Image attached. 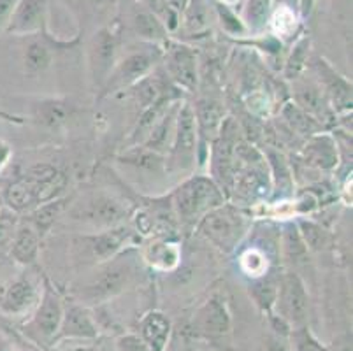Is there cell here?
Instances as JSON below:
<instances>
[{
    "instance_id": "obj_8",
    "label": "cell",
    "mask_w": 353,
    "mask_h": 351,
    "mask_svg": "<svg viewBox=\"0 0 353 351\" xmlns=\"http://www.w3.org/2000/svg\"><path fill=\"white\" fill-rule=\"evenodd\" d=\"M171 336V321L165 314L152 311L141 321V339L146 343L150 351H165Z\"/></svg>"
},
{
    "instance_id": "obj_11",
    "label": "cell",
    "mask_w": 353,
    "mask_h": 351,
    "mask_svg": "<svg viewBox=\"0 0 353 351\" xmlns=\"http://www.w3.org/2000/svg\"><path fill=\"white\" fill-rule=\"evenodd\" d=\"M62 318V302H60V299L57 297L51 290H46L43 302H41L39 311H37V317H35V325L39 328V332L46 337L54 336V334L60 330Z\"/></svg>"
},
{
    "instance_id": "obj_7",
    "label": "cell",
    "mask_w": 353,
    "mask_h": 351,
    "mask_svg": "<svg viewBox=\"0 0 353 351\" xmlns=\"http://www.w3.org/2000/svg\"><path fill=\"white\" fill-rule=\"evenodd\" d=\"M81 220L92 221L99 225H113L123 218V208L113 199L109 197H95L86 202L81 209L74 212Z\"/></svg>"
},
{
    "instance_id": "obj_1",
    "label": "cell",
    "mask_w": 353,
    "mask_h": 351,
    "mask_svg": "<svg viewBox=\"0 0 353 351\" xmlns=\"http://www.w3.org/2000/svg\"><path fill=\"white\" fill-rule=\"evenodd\" d=\"M223 195L211 179L194 178L176 192V208L185 221H192L202 212L220 208Z\"/></svg>"
},
{
    "instance_id": "obj_10",
    "label": "cell",
    "mask_w": 353,
    "mask_h": 351,
    "mask_svg": "<svg viewBox=\"0 0 353 351\" xmlns=\"http://www.w3.org/2000/svg\"><path fill=\"white\" fill-rule=\"evenodd\" d=\"M169 70L179 85L192 88L197 83V66H195L194 51L181 44L172 46L169 50Z\"/></svg>"
},
{
    "instance_id": "obj_6",
    "label": "cell",
    "mask_w": 353,
    "mask_h": 351,
    "mask_svg": "<svg viewBox=\"0 0 353 351\" xmlns=\"http://www.w3.org/2000/svg\"><path fill=\"white\" fill-rule=\"evenodd\" d=\"M128 278H130V269H128V265L114 263L113 267H108L105 270H102L101 276L86 288L85 295L94 302L113 297V295H117L118 292L123 290Z\"/></svg>"
},
{
    "instance_id": "obj_39",
    "label": "cell",
    "mask_w": 353,
    "mask_h": 351,
    "mask_svg": "<svg viewBox=\"0 0 353 351\" xmlns=\"http://www.w3.org/2000/svg\"><path fill=\"white\" fill-rule=\"evenodd\" d=\"M9 153H11V151H9V146H8V144L0 143V167L4 166L6 162H8Z\"/></svg>"
},
{
    "instance_id": "obj_12",
    "label": "cell",
    "mask_w": 353,
    "mask_h": 351,
    "mask_svg": "<svg viewBox=\"0 0 353 351\" xmlns=\"http://www.w3.org/2000/svg\"><path fill=\"white\" fill-rule=\"evenodd\" d=\"M236 127L232 121H227L225 125L221 123V135L220 141L214 148V170H216L218 178L223 179L230 178V169H232V154L234 146H236Z\"/></svg>"
},
{
    "instance_id": "obj_22",
    "label": "cell",
    "mask_w": 353,
    "mask_h": 351,
    "mask_svg": "<svg viewBox=\"0 0 353 351\" xmlns=\"http://www.w3.org/2000/svg\"><path fill=\"white\" fill-rule=\"evenodd\" d=\"M8 201L12 208L25 209L35 201V185L34 181H18L8 190Z\"/></svg>"
},
{
    "instance_id": "obj_5",
    "label": "cell",
    "mask_w": 353,
    "mask_h": 351,
    "mask_svg": "<svg viewBox=\"0 0 353 351\" xmlns=\"http://www.w3.org/2000/svg\"><path fill=\"white\" fill-rule=\"evenodd\" d=\"M195 111L190 106H185L178 116L174 143V162L179 167H190L195 157Z\"/></svg>"
},
{
    "instance_id": "obj_31",
    "label": "cell",
    "mask_w": 353,
    "mask_h": 351,
    "mask_svg": "<svg viewBox=\"0 0 353 351\" xmlns=\"http://www.w3.org/2000/svg\"><path fill=\"white\" fill-rule=\"evenodd\" d=\"M159 99H162V86H160L159 79H146L141 83L139 86V101L143 108H150L155 104Z\"/></svg>"
},
{
    "instance_id": "obj_36",
    "label": "cell",
    "mask_w": 353,
    "mask_h": 351,
    "mask_svg": "<svg viewBox=\"0 0 353 351\" xmlns=\"http://www.w3.org/2000/svg\"><path fill=\"white\" fill-rule=\"evenodd\" d=\"M18 0H0V30H6Z\"/></svg>"
},
{
    "instance_id": "obj_27",
    "label": "cell",
    "mask_w": 353,
    "mask_h": 351,
    "mask_svg": "<svg viewBox=\"0 0 353 351\" xmlns=\"http://www.w3.org/2000/svg\"><path fill=\"white\" fill-rule=\"evenodd\" d=\"M292 341V351H327L319 341L314 339L313 334L310 332V328L301 325L295 327L290 334Z\"/></svg>"
},
{
    "instance_id": "obj_35",
    "label": "cell",
    "mask_w": 353,
    "mask_h": 351,
    "mask_svg": "<svg viewBox=\"0 0 353 351\" xmlns=\"http://www.w3.org/2000/svg\"><path fill=\"white\" fill-rule=\"evenodd\" d=\"M60 209V202H54V205H44L43 209H41L39 212H37V225L39 227H48V225L51 223V220L54 218V214H57V211Z\"/></svg>"
},
{
    "instance_id": "obj_26",
    "label": "cell",
    "mask_w": 353,
    "mask_h": 351,
    "mask_svg": "<svg viewBox=\"0 0 353 351\" xmlns=\"http://www.w3.org/2000/svg\"><path fill=\"white\" fill-rule=\"evenodd\" d=\"M185 27L190 32H201L208 25L206 6L202 0H188L185 8Z\"/></svg>"
},
{
    "instance_id": "obj_25",
    "label": "cell",
    "mask_w": 353,
    "mask_h": 351,
    "mask_svg": "<svg viewBox=\"0 0 353 351\" xmlns=\"http://www.w3.org/2000/svg\"><path fill=\"white\" fill-rule=\"evenodd\" d=\"M252 295L260 309L269 311L274 305V302L278 301V286L271 279H260L253 285Z\"/></svg>"
},
{
    "instance_id": "obj_37",
    "label": "cell",
    "mask_w": 353,
    "mask_h": 351,
    "mask_svg": "<svg viewBox=\"0 0 353 351\" xmlns=\"http://www.w3.org/2000/svg\"><path fill=\"white\" fill-rule=\"evenodd\" d=\"M265 351H292V348L288 344H285L281 339H271L269 341Z\"/></svg>"
},
{
    "instance_id": "obj_21",
    "label": "cell",
    "mask_w": 353,
    "mask_h": 351,
    "mask_svg": "<svg viewBox=\"0 0 353 351\" xmlns=\"http://www.w3.org/2000/svg\"><path fill=\"white\" fill-rule=\"evenodd\" d=\"M271 0H248L246 4V23L250 30L260 32L268 25Z\"/></svg>"
},
{
    "instance_id": "obj_41",
    "label": "cell",
    "mask_w": 353,
    "mask_h": 351,
    "mask_svg": "<svg viewBox=\"0 0 353 351\" xmlns=\"http://www.w3.org/2000/svg\"><path fill=\"white\" fill-rule=\"evenodd\" d=\"M232 2H236V0H221V4H232Z\"/></svg>"
},
{
    "instance_id": "obj_40",
    "label": "cell",
    "mask_w": 353,
    "mask_h": 351,
    "mask_svg": "<svg viewBox=\"0 0 353 351\" xmlns=\"http://www.w3.org/2000/svg\"><path fill=\"white\" fill-rule=\"evenodd\" d=\"M314 0H301V6H303V12L304 14H310L311 8H313Z\"/></svg>"
},
{
    "instance_id": "obj_17",
    "label": "cell",
    "mask_w": 353,
    "mask_h": 351,
    "mask_svg": "<svg viewBox=\"0 0 353 351\" xmlns=\"http://www.w3.org/2000/svg\"><path fill=\"white\" fill-rule=\"evenodd\" d=\"M197 121L204 139H210L220 130L223 123V111L220 104L214 101H201L197 106Z\"/></svg>"
},
{
    "instance_id": "obj_20",
    "label": "cell",
    "mask_w": 353,
    "mask_h": 351,
    "mask_svg": "<svg viewBox=\"0 0 353 351\" xmlns=\"http://www.w3.org/2000/svg\"><path fill=\"white\" fill-rule=\"evenodd\" d=\"M12 255L20 263L34 262L35 255H37V236L30 227L20 228L18 236H16L14 248H12Z\"/></svg>"
},
{
    "instance_id": "obj_23",
    "label": "cell",
    "mask_w": 353,
    "mask_h": 351,
    "mask_svg": "<svg viewBox=\"0 0 353 351\" xmlns=\"http://www.w3.org/2000/svg\"><path fill=\"white\" fill-rule=\"evenodd\" d=\"M51 63V53L43 43L28 44L25 53V66L30 72H43Z\"/></svg>"
},
{
    "instance_id": "obj_13",
    "label": "cell",
    "mask_w": 353,
    "mask_h": 351,
    "mask_svg": "<svg viewBox=\"0 0 353 351\" xmlns=\"http://www.w3.org/2000/svg\"><path fill=\"white\" fill-rule=\"evenodd\" d=\"M153 66V57L146 51H141V53H132L130 57H127L123 62L120 63V67L117 69L114 74V86L121 88V86H127L130 83H136L137 79L144 76L148 70L152 69Z\"/></svg>"
},
{
    "instance_id": "obj_16",
    "label": "cell",
    "mask_w": 353,
    "mask_h": 351,
    "mask_svg": "<svg viewBox=\"0 0 353 351\" xmlns=\"http://www.w3.org/2000/svg\"><path fill=\"white\" fill-rule=\"evenodd\" d=\"M114 58V37L109 30H101L94 41V51H92V62H94L95 72L105 76L113 66Z\"/></svg>"
},
{
    "instance_id": "obj_2",
    "label": "cell",
    "mask_w": 353,
    "mask_h": 351,
    "mask_svg": "<svg viewBox=\"0 0 353 351\" xmlns=\"http://www.w3.org/2000/svg\"><path fill=\"white\" fill-rule=\"evenodd\" d=\"M201 230L208 239L218 244L221 250L229 251L243 236L245 223H243L239 214L232 212L230 209L216 208L204 217L201 223Z\"/></svg>"
},
{
    "instance_id": "obj_33",
    "label": "cell",
    "mask_w": 353,
    "mask_h": 351,
    "mask_svg": "<svg viewBox=\"0 0 353 351\" xmlns=\"http://www.w3.org/2000/svg\"><path fill=\"white\" fill-rule=\"evenodd\" d=\"M118 350L120 351H150V348L146 346L143 339L139 336H134V334H128L118 339Z\"/></svg>"
},
{
    "instance_id": "obj_9",
    "label": "cell",
    "mask_w": 353,
    "mask_h": 351,
    "mask_svg": "<svg viewBox=\"0 0 353 351\" xmlns=\"http://www.w3.org/2000/svg\"><path fill=\"white\" fill-rule=\"evenodd\" d=\"M197 323L202 332L210 336H223L230 328V314L227 311L225 302L221 299L213 297L204 304L199 313Z\"/></svg>"
},
{
    "instance_id": "obj_30",
    "label": "cell",
    "mask_w": 353,
    "mask_h": 351,
    "mask_svg": "<svg viewBox=\"0 0 353 351\" xmlns=\"http://www.w3.org/2000/svg\"><path fill=\"white\" fill-rule=\"evenodd\" d=\"M216 11H218V16H220L221 27L225 28L229 34H234V35L246 34V30H248V28H246V25L243 23V21H241L236 14H234V11H230L229 6L218 2Z\"/></svg>"
},
{
    "instance_id": "obj_19",
    "label": "cell",
    "mask_w": 353,
    "mask_h": 351,
    "mask_svg": "<svg viewBox=\"0 0 353 351\" xmlns=\"http://www.w3.org/2000/svg\"><path fill=\"white\" fill-rule=\"evenodd\" d=\"M134 28L141 37L148 39V41H162L165 39V25L162 23V19L152 11H139L134 14Z\"/></svg>"
},
{
    "instance_id": "obj_18",
    "label": "cell",
    "mask_w": 353,
    "mask_h": 351,
    "mask_svg": "<svg viewBox=\"0 0 353 351\" xmlns=\"http://www.w3.org/2000/svg\"><path fill=\"white\" fill-rule=\"evenodd\" d=\"M127 230H111L95 236L90 239V250L92 255L99 260H108L121 248V244L127 241Z\"/></svg>"
},
{
    "instance_id": "obj_34",
    "label": "cell",
    "mask_w": 353,
    "mask_h": 351,
    "mask_svg": "<svg viewBox=\"0 0 353 351\" xmlns=\"http://www.w3.org/2000/svg\"><path fill=\"white\" fill-rule=\"evenodd\" d=\"M306 46L307 41H303V43H299L295 46L294 54H292L290 62H288V76H294V74H297L301 70L304 58H306Z\"/></svg>"
},
{
    "instance_id": "obj_29",
    "label": "cell",
    "mask_w": 353,
    "mask_h": 351,
    "mask_svg": "<svg viewBox=\"0 0 353 351\" xmlns=\"http://www.w3.org/2000/svg\"><path fill=\"white\" fill-rule=\"evenodd\" d=\"M301 237L304 239V244H310L313 250H322L329 241L327 232L311 221H301Z\"/></svg>"
},
{
    "instance_id": "obj_32",
    "label": "cell",
    "mask_w": 353,
    "mask_h": 351,
    "mask_svg": "<svg viewBox=\"0 0 353 351\" xmlns=\"http://www.w3.org/2000/svg\"><path fill=\"white\" fill-rule=\"evenodd\" d=\"M125 160H128L130 163H136V166L148 167V169H159L160 166V157L150 150L132 151L128 157H125Z\"/></svg>"
},
{
    "instance_id": "obj_28",
    "label": "cell",
    "mask_w": 353,
    "mask_h": 351,
    "mask_svg": "<svg viewBox=\"0 0 353 351\" xmlns=\"http://www.w3.org/2000/svg\"><path fill=\"white\" fill-rule=\"evenodd\" d=\"M285 250H287L288 259H292V262H299L306 257L307 246L304 244L303 237H301V232L295 227H288L287 234H285Z\"/></svg>"
},
{
    "instance_id": "obj_42",
    "label": "cell",
    "mask_w": 353,
    "mask_h": 351,
    "mask_svg": "<svg viewBox=\"0 0 353 351\" xmlns=\"http://www.w3.org/2000/svg\"><path fill=\"white\" fill-rule=\"evenodd\" d=\"M341 351H352V350H348V348H345V350H341Z\"/></svg>"
},
{
    "instance_id": "obj_38",
    "label": "cell",
    "mask_w": 353,
    "mask_h": 351,
    "mask_svg": "<svg viewBox=\"0 0 353 351\" xmlns=\"http://www.w3.org/2000/svg\"><path fill=\"white\" fill-rule=\"evenodd\" d=\"M163 2L167 4V8L172 9V11L178 12V14L185 11V8H187L188 4V0H163Z\"/></svg>"
},
{
    "instance_id": "obj_14",
    "label": "cell",
    "mask_w": 353,
    "mask_h": 351,
    "mask_svg": "<svg viewBox=\"0 0 353 351\" xmlns=\"http://www.w3.org/2000/svg\"><path fill=\"white\" fill-rule=\"evenodd\" d=\"M62 336L69 337H95L97 328L83 308H70L67 313H63L62 325H60Z\"/></svg>"
},
{
    "instance_id": "obj_3",
    "label": "cell",
    "mask_w": 353,
    "mask_h": 351,
    "mask_svg": "<svg viewBox=\"0 0 353 351\" xmlns=\"http://www.w3.org/2000/svg\"><path fill=\"white\" fill-rule=\"evenodd\" d=\"M280 308L283 313V320L294 327L304 325L307 317V295L299 276L287 274L281 281V288L278 290Z\"/></svg>"
},
{
    "instance_id": "obj_24",
    "label": "cell",
    "mask_w": 353,
    "mask_h": 351,
    "mask_svg": "<svg viewBox=\"0 0 353 351\" xmlns=\"http://www.w3.org/2000/svg\"><path fill=\"white\" fill-rule=\"evenodd\" d=\"M69 118V109L60 101H48L41 104V121L48 127H60Z\"/></svg>"
},
{
    "instance_id": "obj_4",
    "label": "cell",
    "mask_w": 353,
    "mask_h": 351,
    "mask_svg": "<svg viewBox=\"0 0 353 351\" xmlns=\"http://www.w3.org/2000/svg\"><path fill=\"white\" fill-rule=\"evenodd\" d=\"M48 0H18L6 30L12 34H34L46 18Z\"/></svg>"
},
{
    "instance_id": "obj_15",
    "label": "cell",
    "mask_w": 353,
    "mask_h": 351,
    "mask_svg": "<svg viewBox=\"0 0 353 351\" xmlns=\"http://www.w3.org/2000/svg\"><path fill=\"white\" fill-rule=\"evenodd\" d=\"M35 297H37V294H35L34 285L27 279H20V281L12 283L11 288L8 290V294L2 301V308L8 313H21L34 304Z\"/></svg>"
}]
</instances>
